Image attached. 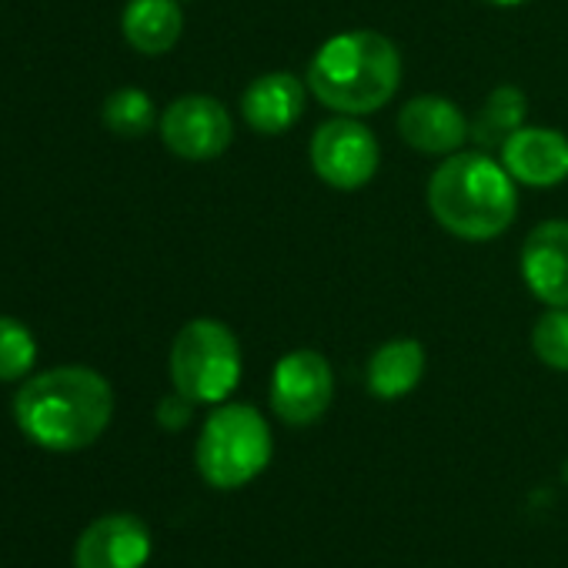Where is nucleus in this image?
Wrapping results in <instances>:
<instances>
[{
  "label": "nucleus",
  "mask_w": 568,
  "mask_h": 568,
  "mask_svg": "<svg viewBox=\"0 0 568 568\" xmlns=\"http://www.w3.org/2000/svg\"><path fill=\"white\" fill-rule=\"evenodd\" d=\"M161 141L184 161H214L234 141V121L227 108L207 94H184L161 114Z\"/></svg>",
  "instance_id": "8"
},
{
  "label": "nucleus",
  "mask_w": 568,
  "mask_h": 568,
  "mask_svg": "<svg viewBox=\"0 0 568 568\" xmlns=\"http://www.w3.org/2000/svg\"><path fill=\"white\" fill-rule=\"evenodd\" d=\"M271 448L274 442L264 415L254 405L231 402L207 415L197 435L194 462L207 485L227 491L254 481L267 468Z\"/></svg>",
  "instance_id": "4"
},
{
  "label": "nucleus",
  "mask_w": 568,
  "mask_h": 568,
  "mask_svg": "<svg viewBox=\"0 0 568 568\" xmlns=\"http://www.w3.org/2000/svg\"><path fill=\"white\" fill-rule=\"evenodd\" d=\"M398 134L422 154H455L468 141V118L438 94H418L398 111Z\"/></svg>",
  "instance_id": "12"
},
{
  "label": "nucleus",
  "mask_w": 568,
  "mask_h": 568,
  "mask_svg": "<svg viewBox=\"0 0 568 568\" xmlns=\"http://www.w3.org/2000/svg\"><path fill=\"white\" fill-rule=\"evenodd\" d=\"M191 412H194V402L184 398L181 392H174V395L161 398V405H158V422H161V428H168V432H181V428L191 422Z\"/></svg>",
  "instance_id": "20"
},
{
  "label": "nucleus",
  "mask_w": 568,
  "mask_h": 568,
  "mask_svg": "<svg viewBox=\"0 0 568 568\" xmlns=\"http://www.w3.org/2000/svg\"><path fill=\"white\" fill-rule=\"evenodd\" d=\"M121 31L124 41L148 58L168 54L184 31V14L178 0H128L121 14Z\"/></svg>",
  "instance_id": "14"
},
{
  "label": "nucleus",
  "mask_w": 568,
  "mask_h": 568,
  "mask_svg": "<svg viewBox=\"0 0 568 568\" xmlns=\"http://www.w3.org/2000/svg\"><path fill=\"white\" fill-rule=\"evenodd\" d=\"M305 91H308V84L288 71L261 74L244 88L241 114H244L247 128L257 134H267V138L284 134L305 114Z\"/></svg>",
  "instance_id": "13"
},
{
  "label": "nucleus",
  "mask_w": 568,
  "mask_h": 568,
  "mask_svg": "<svg viewBox=\"0 0 568 568\" xmlns=\"http://www.w3.org/2000/svg\"><path fill=\"white\" fill-rule=\"evenodd\" d=\"M428 211L462 241H491L515 221V178L485 151H455L428 178Z\"/></svg>",
  "instance_id": "2"
},
{
  "label": "nucleus",
  "mask_w": 568,
  "mask_h": 568,
  "mask_svg": "<svg viewBox=\"0 0 568 568\" xmlns=\"http://www.w3.org/2000/svg\"><path fill=\"white\" fill-rule=\"evenodd\" d=\"M525 114H528V98L521 88L515 84H498L485 104L478 108V114L468 121V141L478 151H501V144L525 128Z\"/></svg>",
  "instance_id": "16"
},
{
  "label": "nucleus",
  "mask_w": 568,
  "mask_h": 568,
  "mask_svg": "<svg viewBox=\"0 0 568 568\" xmlns=\"http://www.w3.org/2000/svg\"><path fill=\"white\" fill-rule=\"evenodd\" d=\"M151 555V531L138 515L114 511L91 521L74 548L78 568H144Z\"/></svg>",
  "instance_id": "9"
},
{
  "label": "nucleus",
  "mask_w": 568,
  "mask_h": 568,
  "mask_svg": "<svg viewBox=\"0 0 568 568\" xmlns=\"http://www.w3.org/2000/svg\"><path fill=\"white\" fill-rule=\"evenodd\" d=\"M335 398V375L325 355L312 348L288 352L271 375V412L284 425H315Z\"/></svg>",
  "instance_id": "7"
},
{
  "label": "nucleus",
  "mask_w": 568,
  "mask_h": 568,
  "mask_svg": "<svg viewBox=\"0 0 568 568\" xmlns=\"http://www.w3.org/2000/svg\"><path fill=\"white\" fill-rule=\"evenodd\" d=\"M38 342L24 322L0 315V382H18L34 368Z\"/></svg>",
  "instance_id": "18"
},
{
  "label": "nucleus",
  "mask_w": 568,
  "mask_h": 568,
  "mask_svg": "<svg viewBox=\"0 0 568 568\" xmlns=\"http://www.w3.org/2000/svg\"><path fill=\"white\" fill-rule=\"evenodd\" d=\"M425 375V348L415 338L385 342L368 362V392L382 402L405 398Z\"/></svg>",
  "instance_id": "15"
},
{
  "label": "nucleus",
  "mask_w": 568,
  "mask_h": 568,
  "mask_svg": "<svg viewBox=\"0 0 568 568\" xmlns=\"http://www.w3.org/2000/svg\"><path fill=\"white\" fill-rule=\"evenodd\" d=\"M312 168L335 191H358L378 174L382 148L375 134L348 114L325 121L312 138Z\"/></svg>",
  "instance_id": "6"
},
{
  "label": "nucleus",
  "mask_w": 568,
  "mask_h": 568,
  "mask_svg": "<svg viewBox=\"0 0 568 568\" xmlns=\"http://www.w3.org/2000/svg\"><path fill=\"white\" fill-rule=\"evenodd\" d=\"M101 118L118 138H144L154 128V101L138 88H121L104 101Z\"/></svg>",
  "instance_id": "17"
},
{
  "label": "nucleus",
  "mask_w": 568,
  "mask_h": 568,
  "mask_svg": "<svg viewBox=\"0 0 568 568\" xmlns=\"http://www.w3.org/2000/svg\"><path fill=\"white\" fill-rule=\"evenodd\" d=\"M174 392L194 405H221L241 382V345L217 318L187 322L171 345Z\"/></svg>",
  "instance_id": "5"
},
{
  "label": "nucleus",
  "mask_w": 568,
  "mask_h": 568,
  "mask_svg": "<svg viewBox=\"0 0 568 568\" xmlns=\"http://www.w3.org/2000/svg\"><path fill=\"white\" fill-rule=\"evenodd\" d=\"M531 348L541 365L568 372V308H548L531 328Z\"/></svg>",
  "instance_id": "19"
},
{
  "label": "nucleus",
  "mask_w": 568,
  "mask_h": 568,
  "mask_svg": "<svg viewBox=\"0 0 568 568\" xmlns=\"http://www.w3.org/2000/svg\"><path fill=\"white\" fill-rule=\"evenodd\" d=\"M114 415L108 378L84 365H61L28 378L14 398L21 432L51 452H81L94 445Z\"/></svg>",
  "instance_id": "1"
},
{
  "label": "nucleus",
  "mask_w": 568,
  "mask_h": 568,
  "mask_svg": "<svg viewBox=\"0 0 568 568\" xmlns=\"http://www.w3.org/2000/svg\"><path fill=\"white\" fill-rule=\"evenodd\" d=\"M485 4H491V8H521V4H528V0H485Z\"/></svg>",
  "instance_id": "21"
},
{
  "label": "nucleus",
  "mask_w": 568,
  "mask_h": 568,
  "mask_svg": "<svg viewBox=\"0 0 568 568\" xmlns=\"http://www.w3.org/2000/svg\"><path fill=\"white\" fill-rule=\"evenodd\" d=\"M305 84L328 111L365 118L398 94L402 54L378 31H345L315 51Z\"/></svg>",
  "instance_id": "3"
},
{
  "label": "nucleus",
  "mask_w": 568,
  "mask_h": 568,
  "mask_svg": "<svg viewBox=\"0 0 568 568\" xmlns=\"http://www.w3.org/2000/svg\"><path fill=\"white\" fill-rule=\"evenodd\" d=\"M521 277L548 308H568V221H541L521 244Z\"/></svg>",
  "instance_id": "10"
},
{
  "label": "nucleus",
  "mask_w": 568,
  "mask_h": 568,
  "mask_svg": "<svg viewBox=\"0 0 568 568\" xmlns=\"http://www.w3.org/2000/svg\"><path fill=\"white\" fill-rule=\"evenodd\" d=\"M498 161L525 187H555L568 178V138L555 128H518Z\"/></svg>",
  "instance_id": "11"
}]
</instances>
